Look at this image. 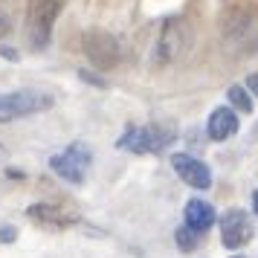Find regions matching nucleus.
<instances>
[{"label": "nucleus", "instance_id": "1", "mask_svg": "<svg viewBox=\"0 0 258 258\" xmlns=\"http://www.w3.org/2000/svg\"><path fill=\"white\" fill-rule=\"evenodd\" d=\"M223 44L235 52H255L258 49V12L238 6L223 15L221 24Z\"/></svg>", "mask_w": 258, "mask_h": 258}, {"label": "nucleus", "instance_id": "2", "mask_svg": "<svg viewBox=\"0 0 258 258\" xmlns=\"http://www.w3.org/2000/svg\"><path fill=\"white\" fill-rule=\"evenodd\" d=\"M191 49V24L180 15L165 18L157 35V61L160 64H177L180 58H186V52Z\"/></svg>", "mask_w": 258, "mask_h": 258}, {"label": "nucleus", "instance_id": "3", "mask_svg": "<svg viewBox=\"0 0 258 258\" xmlns=\"http://www.w3.org/2000/svg\"><path fill=\"white\" fill-rule=\"evenodd\" d=\"M52 93L38 90V87H21L12 93H0V125L3 122H15L24 116H35L41 110L52 107Z\"/></svg>", "mask_w": 258, "mask_h": 258}, {"label": "nucleus", "instance_id": "4", "mask_svg": "<svg viewBox=\"0 0 258 258\" xmlns=\"http://www.w3.org/2000/svg\"><path fill=\"white\" fill-rule=\"evenodd\" d=\"M174 131L163 128V125H137V128L125 131L116 145L131 154H160L174 142Z\"/></svg>", "mask_w": 258, "mask_h": 258}, {"label": "nucleus", "instance_id": "5", "mask_svg": "<svg viewBox=\"0 0 258 258\" xmlns=\"http://www.w3.org/2000/svg\"><path fill=\"white\" fill-rule=\"evenodd\" d=\"M90 163H93V154H90V148H87L84 142H73L64 151L49 157V168H52L61 180L73 183V186H79L84 177H87Z\"/></svg>", "mask_w": 258, "mask_h": 258}, {"label": "nucleus", "instance_id": "6", "mask_svg": "<svg viewBox=\"0 0 258 258\" xmlns=\"http://www.w3.org/2000/svg\"><path fill=\"white\" fill-rule=\"evenodd\" d=\"M61 6H64V0H26L29 38H32V47L35 49L49 44V32H52V24L58 18Z\"/></svg>", "mask_w": 258, "mask_h": 258}, {"label": "nucleus", "instance_id": "7", "mask_svg": "<svg viewBox=\"0 0 258 258\" xmlns=\"http://www.w3.org/2000/svg\"><path fill=\"white\" fill-rule=\"evenodd\" d=\"M82 49H84V58L90 61L93 67H99V70H110V67H116L119 58H122L119 41L110 35V32H102V29L84 32Z\"/></svg>", "mask_w": 258, "mask_h": 258}, {"label": "nucleus", "instance_id": "8", "mask_svg": "<svg viewBox=\"0 0 258 258\" xmlns=\"http://www.w3.org/2000/svg\"><path fill=\"white\" fill-rule=\"evenodd\" d=\"M252 221L244 209H229L221 218V241L226 249H241L252 241Z\"/></svg>", "mask_w": 258, "mask_h": 258}, {"label": "nucleus", "instance_id": "9", "mask_svg": "<svg viewBox=\"0 0 258 258\" xmlns=\"http://www.w3.org/2000/svg\"><path fill=\"white\" fill-rule=\"evenodd\" d=\"M26 218L35 221L38 226H49V229H67V226H76L82 221L79 215L61 203H32L26 209Z\"/></svg>", "mask_w": 258, "mask_h": 258}, {"label": "nucleus", "instance_id": "10", "mask_svg": "<svg viewBox=\"0 0 258 258\" xmlns=\"http://www.w3.org/2000/svg\"><path fill=\"white\" fill-rule=\"evenodd\" d=\"M171 165H174V171L180 174V180L191 188H209L212 186V171L209 165L198 160V157H191V154H174L171 157Z\"/></svg>", "mask_w": 258, "mask_h": 258}, {"label": "nucleus", "instance_id": "11", "mask_svg": "<svg viewBox=\"0 0 258 258\" xmlns=\"http://www.w3.org/2000/svg\"><path fill=\"white\" fill-rule=\"evenodd\" d=\"M206 134L215 142H223V140H229L232 134H238V116H235V110H229V107H215L209 122H206Z\"/></svg>", "mask_w": 258, "mask_h": 258}, {"label": "nucleus", "instance_id": "12", "mask_svg": "<svg viewBox=\"0 0 258 258\" xmlns=\"http://www.w3.org/2000/svg\"><path fill=\"white\" fill-rule=\"evenodd\" d=\"M183 218H186V226L191 232H206L212 223H215V209H212V203L200 198H191L186 203V209H183Z\"/></svg>", "mask_w": 258, "mask_h": 258}, {"label": "nucleus", "instance_id": "13", "mask_svg": "<svg viewBox=\"0 0 258 258\" xmlns=\"http://www.w3.org/2000/svg\"><path fill=\"white\" fill-rule=\"evenodd\" d=\"M226 96H229V102H232L235 110H241V113H252V99H249V90H246L244 84H232Z\"/></svg>", "mask_w": 258, "mask_h": 258}, {"label": "nucleus", "instance_id": "14", "mask_svg": "<svg viewBox=\"0 0 258 258\" xmlns=\"http://www.w3.org/2000/svg\"><path fill=\"white\" fill-rule=\"evenodd\" d=\"M174 241H177V246L183 249V252H191L195 246H198V232H191L188 226H180L174 232Z\"/></svg>", "mask_w": 258, "mask_h": 258}, {"label": "nucleus", "instance_id": "15", "mask_svg": "<svg viewBox=\"0 0 258 258\" xmlns=\"http://www.w3.org/2000/svg\"><path fill=\"white\" fill-rule=\"evenodd\" d=\"M9 32H12V21H9L6 12H0V38H6Z\"/></svg>", "mask_w": 258, "mask_h": 258}, {"label": "nucleus", "instance_id": "16", "mask_svg": "<svg viewBox=\"0 0 258 258\" xmlns=\"http://www.w3.org/2000/svg\"><path fill=\"white\" fill-rule=\"evenodd\" d=\"M246 90L258 96V73H252V76H246Z\"/></svg>", "mask_w": 258, "mask_h": 258}, {"label": "nucleus", "instance_id": "17", "mask_svg": "<svg viewBox=\"0 0 258 258\" xmlns=\"http://www.w3.org/2000/svg\"><path fill=\"white\" fill-rule=\"evenodd\" d=\"M12 229H3V232H0V241H12Z\"/></svg>", "mask_w": 258, "mask_h": 258}, {"label": "nucleus", "instance_id": "18", "mask_svg": "<svg viewBox=\"0 0 258 258\" xmlns=\"http://www.w3.org/2000/svg\"><path fill=\"white\" fill-rule=\"evenodd\" d=\"M252 209H255V215H258V191H252Z\"/></svg>", "mask_w": 258, "mask_h": 258}, {"label": "nucleus", "instance_id": "19", "mask_svg": "<svg viewBox=\"0 0 258 258\" xmlns=\"http://www.w3.org/2000/svg\"><path fill=\"white\" fill-rule=\"evenodd\" d=\"M232 258H246V255H232Z\"/></svg>", "mask_w": 258, "mask_h": 258}]
</instances>
